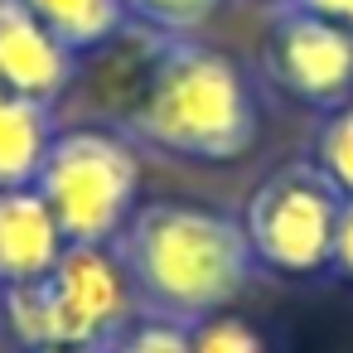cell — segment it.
I'll return each mask as SVG.
<instances>
[{
    "mask_svg": "<svg viewBox=\"0 0 353 353\" xmlns=\"http://www.w3.org/2000/svg\"><path fill=\"white\" fill-rule=\"evenodd\" d=\"M107 247L141 319H170L189 329L208 314H223L247 290L256 266L237 218L179 199L136 203Z\"/></svg>",
    "mask_w": 353,
    "mask_h": 353,
    "instance_id": "obj_1",
    "label": "cell"
},
{
    "mask_svg": "<svg viewBox=\"0 0 353 353\" xmlns=\"http://www.w3.org/2000/svg\"><path fill=\"white\" fill-rule=\"evenodd\" d=\"M117 131L179 160L223 165L256 145L261 107L247 73L223 49L199 44L194 34H155Z\"/></svg>",
    "mask_w": 353,
    "mask_h": 353,
    "instance_id": "obj_2",
    "label": "cell"
},
{
    "mask_svg": "<svg viewBox=\"0 0 353 353\" xmlns=\"http://www.w3.org/2000/svg\"><path fill=\"white\" fill-rule=\"evenodd\" d=\"M10 339L34 348H112L131 324V290L112 247H63L54 271L0 290Z\"/></svg>",
    "mask_w": 353,
    "mask_h": 353,
    "instance_id": "obj_3",
    "label": "cell"
},
{
    "mask_svg": "<svg viewBox=\"0 0 353 353\" xmlns=\"http://www.w3.org/2000/svg\"><path fill=\"white\" fill-rule=\"evenodd\" d=\"M39 199L49 203L63 242L73 247H107L136 208L141 165L121 131L107 126H73L59 131L34 174Z\"/></svg>",
    "mask_w": 353,
    "mask_h": 353,
    "instance_id": "obj_4",
    "label": "cell"
},
{
    "mask_svg": "<svg viewBox=\"0 0 353 353\" xmlns=\"http://www.w3.org/2000/svg\"><path fill=\"white\" fill-rule=\"evenodd\" d=\"M339 208H343V194L314 160L276 165L242 208V232L256 266L281 276L329 271Z\"/></svg>",
    "mask_w": 353,
    "mask_h": 353,
    "instance_id": "obj_5",
    "label": "cell"
},
{
    "mask_svg": "<svg viewBox=\"0 0 353 353\" xmlns=\"http://www.w3.org/2000/svg\"><path fill=\"white\" fill-rule=\"evenodd\" d=\"M266 78L319 112H334L353 97V34L300 10V6H271V30L261 44Z\"/></svg>",
    "mask_w": 353,
    "mask_h": 353,
    "instance_id": "obj_6",
    "label": "cell"
},
{
    "mask_svg": "<svg viewBox=\"0 0 353 353\" xmlns=\"http://www.w3.org/2000/svg\"><path fill=\"white\" fill-rule=\"evenodd\" d=\"M78 78V59L30 15L25 0H0V88L54 107Z\"/></svg>",
    "mask_w": 353,
    "mask_h": 353,
    "instance_id": "obj_7",
    "label": "cell"
},
{
    "mask_svg": "<svg viewBox=\"0 0 353 353\" xmlns=\"http://www.w3.org/2000/svg\"><path fill=\"white\" fill-rule=\"evenodd\" d=\"M63 247L68 242L34 184L0 189V290L54 271Z\"/></svg>",
    "mask_w": 353,
    "mask_h": 353,
    "instance_id": "obj_8",
    "label": "cell"
},
{
    "mask_svg": "<svg viewBox=\"0 0 353 353\" xmlns=\"http://www.w3.org/2000/svg\"><path fill=\"white\" fill-rule=\"evenodd\" d=\"M59 136L54 107L0 88V189H25L39 174L49 141Z\"/></svg>",
    "mask_w": 353,
    "mask_h": 353,
    "instance_id": "obj_9",
    "label": "cell"
},
{
    "mask_svg": "<svg viewBox=\"0 0 353 353\" xmlns=\"http://www.w3.org/2000/svg\"><path fill=\"white\" fill-rule=\"evenodd\" d=\"M25 6L73 59L107 49L117 30L126 25L121 0H25Z\"/></svg>",
    "mask_w": 353,
    "mask_h": 353,
    "instance_id": "obj_10",
    "label": "cell"
},
{
    "mask_svg": "<svg viewBox=\"0 0 353 353\" xmlns=\"http://www.w3.org/2000/svg\"><path fill=\"white\" fill-rule=\"evenodd\" d=\"M121 10L150 34H199L223 10V0H121Z\"/></svg>",
    "mask_w": 353,
    "mask_h": 353,
    "instance_id": "obj_11",
    "label": "cell"
},
{
    "mask_svg": "<svg viewBox=\"0 0 353 353\" xmlns=\"http://www.w3.org/2000/svg\"><path fill=\"white\" fill-rule=\"evenodd\" d=\"M334 184L343 199H353V97L343 107H334L314 136V155H310Z\"/></svg>",
    "mask_w": 353,
    "mask_h": 353,
    "instance_id": "obj_12",
    "label": "cell"
},
{
    "mask_svg": "<svg viewBox=\"0 0 353 353\" xmlns=\"http://www.w3.org/2000/svg\"><path fill=\"white\" fill-rule=\"evenodd\" d=\"M194 353H266V339L237 314H208L189 329Z\"/></svg>",
    "mask_w": 353,
    "mask_h": 353,
    "instance_id": "obj_13",
    "label": "cell"
},
{
    "mask_svg": "<svg viewBox=\"0 0 353 353\" xmlns=\"http://www.w3.org/2000/svg\"><path fill=\"white\" fill-rule=\"evenodd\" d=\"M107 353H194L189 343V324H170V319H131Z\"/></svg>",
    "mask_w": 353,
    "mask_h": 353,
    "instance_id": "obj_14",
    "label": "cell"
},
{
    "mask_svg": "<svg viewBox=\"0 0 353 353\" xmlns=\"http://www.w3.org/2000/svg\"><path fill=\"white\" fill-rule=\"evenodd\" d=\"M329 271L353 281V199H343L339 223H334V252H329Z\"/></svg>",
    "mask_w": 353,
    "mask_h": 353,
    "instance_id": "obj_15",
    "label": "cell"
},
{
    "mask_svg": "<svg viewBox=\"0 0 353 353\" xmlns=\"http://www.w3.org/2000/svg\"><path fill=\"white\" fill-rule=\"evenodd\" d=\"M290 6H300V10H310V15H319V20L353 34V0H290Z\"/></svg>",
    "mask_w": 353,
    "mask_h": 353,
    "instance_id": "obj_16",
    "label": "cell"
},
{
    "mask_svg": "<svg viewBox=\"0 0 353 353\" xmlns=\"http://www.w3.org/2000/svg\"><path fill=\"white\" fill-rule=\"evenodd\" d=\"M34 353H107V348H34Z\"/></svg>",
    "mask_w": 353,
    "mask_h": 353,
    "instance_id": "obj_17",
    "label": "cell"
},
{
    "mask_svg": "<svg viewBox=\"0 0 353 353\" xmlns=\"http://www.w3.org/2000/svg\"><path fill=\"white\" fill-rule=\"evenodd\" d=\"M271 6H285V0H271Z\"/></svg>",
    "mask_w": 353,
    "mask_h": 353,
    "instance_id": "obj_18",
    "label": "cell"
}]
</instances>
